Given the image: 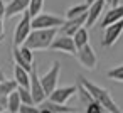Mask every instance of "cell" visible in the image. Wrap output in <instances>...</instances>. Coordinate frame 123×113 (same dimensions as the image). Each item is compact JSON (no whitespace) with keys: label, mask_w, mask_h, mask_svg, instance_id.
I'll list each match as a JSON object with an SVG mask.
<instances>
[{"label":"cell","mask_w":123,"mask_h":113,"mask_svg":"<svg viewBox=\"0 0 123 113\" xmlns=\"http://www.w3.org/2000/svg\"><path fill=\"white\" fill-rule=\"evenodd\" d=\"M78 81H79L81 86H84L88 89V93L93 96V100L105 108V111H108V113H123L120 110V106L115 103V100L111 98V93L108 89H105L103 86H99L96 83H91L88 78H84L81 74H78Z\"/></svg>","instance_id":"1"},{"label":"cell","mask_w":123,"mask_h":113,"mask_svg":"<svg viewBox=\"0 0 123 113\" xmlns=\"http://www.w3.org/2000/svg\"><path fill=\"white\" fill-rule=\"evenodd\" d=\"M57 36V29H32L29 37L24 42V47L31 51H44L49 49L52 41Z\"/></svg>","instance_id":"2"},{"label":"cell","mask_w":123,"mask_h":113,"mask_svg":"<svg viewBox=\"0 0 123 113\" xmlns=\"http://www.w3.org/2000/svg\"><path fill=\"white\" fill-rule=\"evenodd\" d=\"M64 22H66V19H62V17L42 12L31 20V27L32 29H57V27H62Z\"/></svg>","instance_id":"3"},{"label":"cell","mask_w":123,"mask_h":113,"mask_svg":"<svg viewBox=\"0 0 123 113\" xmlns=\"http://www.w3.org/2000/svg\"><path fill=\"white\" fill-rule=\"evenodd\" d=\"M59 74H61V63H59V61H54V63H52V66H51V69H49L46 74L39 76L41 84H42V88H44V93H46L47 96H49L56 88H57Z\"/></svg>","instance_id":"4"},{"label":"cell","mask_w":123,"mask_h":113,"mask_svg":"<svg viewBox=\"0 0 123 113\" xmlns=\"http://www.w3.org/2000/svg\"><path fill=\"white\" fill-rule=\"evenodd\" d=\"M31 20H32V17L29 15V12H24L20 20H19V24L15 25V31H14V46H19V47L24 46L25 39L29 37V34L32 31Z\"/></svg>","instance_id":"5"},{"label":"cell","mask_w":123,"mask_h":113,"mask_svg":"<svg viewBox=\"0 0 123 113\" xmlns=\"http://www.w3.org/2000/svg\"><path fill=\"white\" fill-rule=\"evenodd\" d=\"M29 89H31V94H32V100H34V105H41L42 101L47 100V94L44 93V88L41 84L36 64H34V68L31 71V86H29Z\"/></svg>","instance_id":"6"},{"label":"cell","mask_w":123,"mask_h":113,"mask_svg":"<svg viewBox=\"0 0 123 113\" xmlns=\"http://www.w3.org/2000/svg\"><path fill=\"white\" fill-rule=\"evenodd\" d=\"M76 57H78V61H79V64L83 66V68H86V69H94L96 66H98V57H96V52H94V49L89 46V44H86L84 47H81V49H78L76 51Z\"/></svg>","instance_id":"7"},{"label":"cell","mask_w":123,"mask_h":113,"mask_svg":"<svg viewBox=\"0 0 123 113\" xmlns=\"http://www.w3.org/2000/svg\"><path fill=\"white\" fill-rule=\"evenodd\" d=\"M49 49H52V51H61V52H64V54H74V56H76V51H78L76 46H74L73 37L64 36V34L56 36V39L52 41V44H51Z\"/></svg>","instance_id":"8"},{"label":"cell","mask_w":123,"mask_h":113,"mask_svg":"<svg viewBox=\"0 0 123 113\" xmlns=\"http://www.w3.org/2000/svg\"><path fill=\"white\" fill-rule=\"evenodd\" d=\"M76 93H78V86H74V84H71V86H61V88H56L47 96V100L52 101V103H57V105H66V101L71 96H74Z\"/></svg>","instance_id":"9"},{"label":"cell","mask_w":123,"mask_h":113,"mask_svg":"<svg viewBox=\"0 0 123 113\" xmlns=\"http://www.w3.org/2000/svg\"><path fill=\"white\" fill-rule=\"evenodd\" d=\"M121 34H123V20L108 25V27L105 29V36H103V41H101L103 47H111V46L120 39Z\"/></svg>","instance_id":"10"},{"label":"cell","mask_w":123,"mask_h":113,"mask_svg":"<svg viewBox=\"0 0 123 113\" xmlns=\"http://www.w3.org/2000/svg\"><path fill=\"white\" fill-rule=\"evenodd\" d=\"M105 5H106L105 0H96L94 4H91V5L88 7V12H86V24H84L86 29H89V27H93V25L96 24V20L99 19L101 12L105 10Z\"/></svg>","instance_id":"11"},{"label":"cell","mask_w":123,"mask_h":113,"mask_svg":"<svg viewBox=\"0 0 123 113\" xmlns=\"http://www.w3.org/2000/svg\"><path fill=\"white\" fill-rule=\"evenodd\" d=\"M29 4L31 0H10L9 5H5V17H15L19 14H24L29 10Z\"/></svg>","instance_id":"12"},{"label":"cell","mask_w":123,"mask_h":113,"mask_svg":"<svg viewBox=\"0 0 123 113\" xmlns=\"http://www.w3.org/2000/svg\"><path fill=\"white\" fill-rule=\"evenodd\" d=\"M84 24H86V14H84V15H81V17H78V19L66 20V22H64V25L61 27V34L73 37V36L81 29V27H84Z\"/></svg>","instance_id":"13"},{"label":"cell","mask_w":123,"mask_h":113,"mask_svg":"<svg viewBox=\"0 0 123 113\" xmlns=\"http://www.w3.org/2000/svg\"><path fill=\"white\" fill-rule=\"evenodd\" d=\"M120 20H123V5L111 7V9L105 14V17H103V20H101V27L106 29L108 25L116 24V22H120Z\"/></svg>","instance_id":"14"},{"label":"cell","mask_w":123,"mask_h":113,"mask_svg":"<svg viewBox=\"0 0 123 113\" xmlns=\"http://www.w3.org/2000/svg\"><path fill=\"white\" fill-rule=\"evenodd\" d=\"M14 79H15L19 88H27L29 89V86H31V73L25 71L24 68L17 66V64H14Z\"/></svg>","instance_id":"15"},{"label":"cell","mask_w":123,"mask_h":113,"mask_svg":"<svg viewBox=\"0 0 123 113\" xmlns=\"http://www.w3.org/2000/svg\"><path fill=\"white\" fill-rule=\"evenodd\" d=\"M39 108H44V110H49L51 113H74L78 111V108L74 106H66V105H57V103H52L49 100L42 101L41 105H37Z\"/></svg>","instance_id":"16"},{"label":"cell","mask_w":123,"mask_h":113,"mask_svg":"<svg viewBox=\"0 0 123 113\" xmlns=\"http://www.w3.org/2000/svg\"><path fill=\"white\" fill-rule=\"evenodd\" d=\"M73 41H74L76 49H81V47H84L86 44H89V34H88V29H86V27H81V29L73 36Z\"/></svg>","instance_id":"17"},{"label":"cell","mask_w":123,"mask_h":113,"mask_svg":"<svg viewBox=\"0 0 123 113\" xmlns=\"http://www.w3.org/2000/svg\"><path fill=\"white\" fill-rule=\"evenodd\" d=\"M88 12V5L86 4H78V5H73L66 10V20H71V19H78L81 15H84Z\"/></svg>","instance_id":"18"},{"label":"cell","mask_w":123,"mask_h":113,"mask_svg":"<svg viewBox=\"0 0 123 113\" xmlns=\"http://www.w3.org/2000/svg\"><path fill=\"white\" fill-rule=\"evenodd\" d=\"M12 56H14V63L17 64V66H20V68H24L25 71H32V68H34V64H29L24 57H22V54H20V47L19 46H14V49H12Z\"/></svg>","instance_id":"19"},{"label":"cell","mask_w":123,"mask_h":113,"mask_svg":"<svg viewBox=\"0 0 123 113\" xmlns=\"http://www.w3.org/2000/svg\"><path fill=\"white\" fill-rule=\"evenodd\" d=\"M20 98H19V93L14 91L7 96V113H19V108H20Z\"/></svg>","instance_id":"20"},{"label":"cell","mask_w":123,"mask_h":113,"mask_svg":"<svg viewBox=\"0 0 123 113\" xmlns=\"http://www.w3.org/2000/svg\"><path fill=\"white\" fill-rule=\"evenodd\" d=\"M17 88L19 86H17L15 79H5L0 83V96H9L10 93L17 91Z\"/></svg>","instance_id":"21"},{"label":"cell","mask_w":123,"mask_h":113,"mask_svg":"<svg viewBox=\"0 0 123 113\" xmlns=\"http://www.w3.org/2000/svg\"><path fill=\"white\" fill-rule=\"evenodd\" d=\"M42 10H44V0H31V4H29V15L34 19L36 15H39V14H42Z\"/></svg>","instance_id":"22"},{"label":"cell","mask_w":123,"mask_h":113,"mask_svg":"<svg viewBox=\"0 0 123 113\" xmlns=\"http://www.w3.org/2000/svg\"><path fill=\"white\" fill-rule=\"evenodd\" d=\"M76 94H78L79 101H81V103H83L84 106H88L89 103H93V101H94V100H93V96H91V94L88 93V89H86L84 86H81V84L78 86V93H76Z\"/></svg>","instance_id":"23"},{"label":"cell","mask_w":123,"mask_h":113,"mask_svg":"<svg viewBox=\"0 0 123 113\" xmlns=\"http://www.w3.org/2000/svg\"><path fill=\"white\" fill-rule=\"evenodd\" d=\"M17 93H19V98H20L22 105H34L31 89H27V88H17Z\"/></svg>","instance_id":"24"},{"label":"cell","mask_w":123,"mask_h":113,"mask_svg":"<svg viewBox=\"0 0 123 113\" xmlns=\"http://www.w3.org/2000/svg\"><path fill=\"white\" fill-rule=\"evenodd\" d=\"M106 76H108L110 79H113V81L123 83V64H120V66H116V68L110 69V71L106 73Z\"/></svg>","instance_id":"25"},{"label":"cell","mask_w":123,"mask_h":113,"mask_svg":"<svg viewBox=\"0 0 123 113\" xmlns=\"http://www.w3.org/2000/svg\"><path fill=\"white\" fill-rule=\"evenodd\" d=\"M84 113H105V108H103L99 103L93 101V103H89V105L84 108Z\"/></svg>","instance_id":"26"},{"label":"cell","mask_w":123,"mask_h":113,"mask_svg":"<svg viewBox=\"0 0 123 113\" xmlns=\"http://www.w3.org/2000/svg\"><path fill=\"white\" fill-rule=\"evenodd\" d=\"M20 54H22V57H24L29 64H34V52H32L31 49H27V47L20 46Z\"/></svg>","instance_id":"27"},{"label":"cell","mask_w":123,"mask_h":113,"mask_svg":"<svg viewBox=\"0 0 123 113\" xmlns=\"http://www.w3.org/2000/svg\"><path fill=\"white\" fill-rule=\"evenodd\" d=\"M41 108L37 105H20L19 113H39Z\"/></svg>","instance_id":"28"},{"label":"cell","mask_w":123,"mask_h":113,"mask_svg":"<svg viewBox=\"0 0 123 113\" xmlns=\"http://www.w3.org/2000/svg\"><path fill=\"white\" fill-rule=\"evenodd\" d=\"M5 17V5H4V0H0V19Z\"/></svg>","instance_id":"29"},{"label":"cell","mask_w":123,"mask_h":113,"mask_svg":"<svg viewBox=\"0 0 123 113\" xmlns=\"http://www.w3.org/2000/svg\"><path fill=\"white\" fill-rule=\"evenodd\" d=\"M0 106L5 108V111H7V96H0Z\"/></svg>","instance_id":"30"},{"label":"cell","mask_w":123,"mask_h":113,"mask_svg":"<svg viewBox=\"0 0 123 113\" xmlns=\"http://www.w3.org/2000/svg\"><path fill=\"white\" fill-rule=\"evenodd\" d=\"M4 19H0V37H4Z\"/></svg>","instance_id":"31"},{"label":"cell","mask_w":123,"mask_h":113,"mask_svg":"<svg viewBox=\"0 0 123 113\" xmlns=\"http://www.w3.org/2000/svg\"><path fill=\"white\" fill-rule=\"evenodd\" d=\"M7 78H5V73L2 71V69H0V83H2V81H5Z\"/></svg>","instance_id":"32"},{"label":"cell","mask_w":123,"mask_h":113,"mask_svg":"<svg viewBox=\"0 0 123 113\" xmlns=\"http://www.w3.org/2000/svg\"><path fill=\"white\" fill-rule=\"evenodd\" d=\"M111 7H116V5H120V0H111V4H110Z\"/></svg>","instance_id":"33"},{"label":"cell","mask_w":123,"mask_h":113,"mask_svg":"<svg viewBox=\"0 0 123 113\" xmlns=\"http://www.w3.org/2000/svg\"><path fill=\"white\" fill-rule=\"evenodd\" d=\"M94 2H96V0H86V2H84V4H86V5L89 7V5H91V4H94Z\"/></svg>","instance_id":"34"},{"label":"cell","mask_w":123,"mask_h":113,"mask_svg":"<svg viewBox=\"0 0 123 113\" xmlns=\"http://www.w3.org/2000/svg\"><path fill=\"white\" fill-rule=\"evenodd\" d=\"M39 113H51V111H49V110H44V108H41V111H39Z\"/></svg>","instance_id":"35"},{"label":"cell","mask_w":123,"mask_h":113,"mask_svg":"<svg viewBox=\"0 0 123 113\" xmlns=\"http://www.w3.org/2000/svg\"><path fill=\"white\" fill-rule=\"evenodd\" d=\"M0 113H5V108H2V106H0Z\"/></svg>","instance_id":"36"},{"label":"cell","mask_w":123,"mask_h":113,"mask_svg":"<svg viewBox=\"0 0 123 113\" xmlns=\"http://www.w3.org/2000/svg\"><path fill=\"white\" fill-rule=\"evenodd\" d=\"M105 2H106V4H111V0H105Z\"/></svg>","instance_id":"37"},{"label":"cell","mask_w":123,"mask_h":113,"mask_svg":"<svg viewBox=\"0 0 123 113\" xmlns=\"http://www.w3.org/2000/svg\"><path fill=\"white\" fill-rule=\"evenodd\" d=\"M74 113H79V111H74Z\"/></svg>","instance_id":"38"},{"label":"cell","mask_w":123,"mask_h":113,"mask_svg":"<svg viewBox=\"0 0 123 113\" xmlns=\"http://www.w3.org/2000/svg\"><path fill=\"white\" fill-rule=\"evenodd\" d=\"M5 113H7V111H5Z\"/></svg>","instance_id":"39"}]
</instances>
